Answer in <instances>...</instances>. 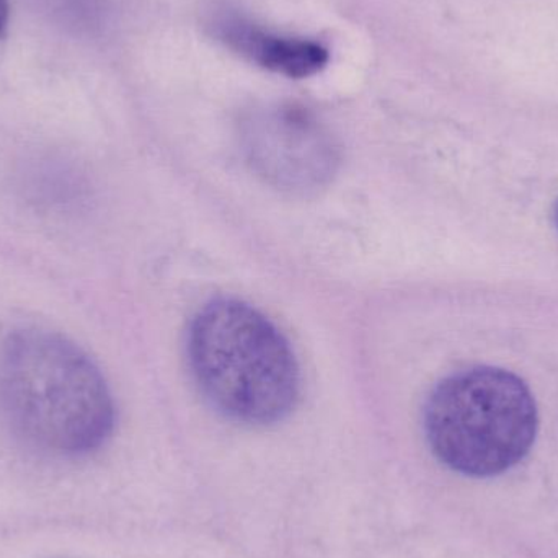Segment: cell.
<instances>
[{
  "instance_id": "cell-6",
  "label": "cell",
  "mask_w": 558,
  "mask_h": 558,
  "mask_svg": "<svg viewBox=\"0 0 558 558\" xmlns=\"http://www.w3.org/2000/svg\"><path fill=\"white\" fill-rule=\"evenodd\" d=\"M9 23V0H0V36L5 32Z\"/></svg>"
},
{
  "instance_id": "cell-5",
  "label": "cell",
  "mask_w": 558,
  "mask_h": 558,
  "mask_svg": "<svg viewBox=\"0 0 558 558\" xmlns=\"http://www.w3.org/2000/svg\"><path fill=\"white\" fill-rule=\"evenodd\" d=\"M211 28L222 45L247 61L284 77H311L330 61V52L320 43L279 35L228 10L215 15Z\"/></svg>"
},
{
  "instance_id": "cell-7",
  "label": "cell",
  "mask_w": 558,
  "mask_h": 558,
  "mask_svg": "<svg viewBox=\"0 0 558 558\" xmlns=\"http://www.w3.org/2000/svg\"><path fill=\"white\" fill-rule=\"evenodd\" d=\"M554 221H556V226L558 229V202L556 203V208H554Z\"/></svg>"
},
{
  "instance_id": "cell-2",
  "label": "cell",
  "mask_w": 558,
  "mask_h": 558,
  "mask_svg": "<svg viewBox=\"0 0 558 558\" xmlns=\"http://www.w3.org/2000/svg\"><path fill=\"white\" fill-rule=\"evenodd\" d=\"M186 354L196 386L231 422L275 425L291 415L301 396L291 344L270 318L239 299H215L196 312Z\"/></svg>"
},
{
  "instance_id": "cell-4",
  "label": "cell",
  "mask_w": 558,
  "mask_h": 558,
  "mask_svg": "<svg viewBox=\"0 0 558 558\" xmlns=\"http://www.w3.org/2000/svg\"><path fill=\"white\" fill-rule=\"evenodd\" d=\"M242 147L252 169L279 190L315 192L337 172L338 149L330 134L292 105L251 114L242 128Z\"/></svg>"
},
{
  "instance_id": "cell-3",
  "label": "cell",
  "mask_w": 558,
  "mask_h": 558,
  "mask_svg": "<svg viewBox=\"0 0 558 558\" xmlns=\"http://www.w3.org/2000/svg\"><path fill=\"white\" fill-rule=\"evenodd\" d=\"M426 441L441 464L488 478L520 464L536 442L539 412L511 371L472 366L436 384L423 412Z\"/></svg>"
},
{
  "instance_id": "cell-1",
  "label": "cell",
  "mask_w": 558,
  "mask_h": 558,
  "mask_svg": "<svg viewBox=\"0 0 558 558\" xmlns=\"http://www.w3.org/2000/svg\"><path fill=\"white\" fill-rule=\"evenodd\" d=\"M0 415L29 448L59 458L98 451L113 435V396L77 344L23 328L0 348Z\"/></svg>"
}]
</instances>
